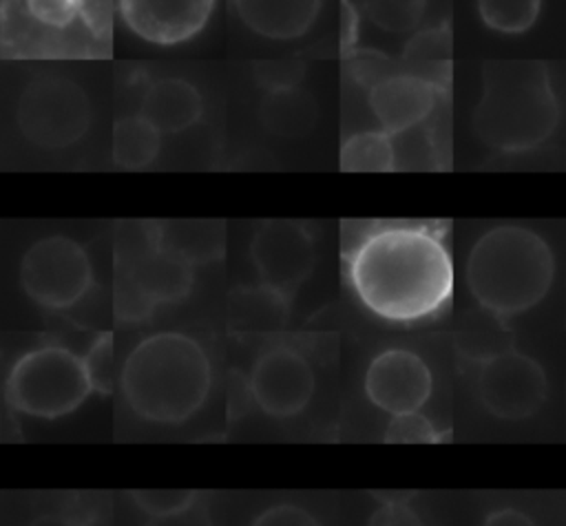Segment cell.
I'll return each mask as SVG.
<instances>
[{
  "instance_id": "cell-1",
  "label": "cell",
  "mask_w": 566,
  "mask_h": 526,
  "mask_svg": "<svg viewBox=\"0 0 566 526\" xmlns=\"http://www.w3.org/2000/svg\"><path fill=\"white\" fill-rule=\"evenodd\" d=\"M347 278L356 298L389 323L436 318L451 303L455 272L440 228L380 223L347 252Z\"/></svg>"
},
{
  "instance_id": "cell-2",
  "label": "cell",
  "mask_w": 566,
  "mask_h": 526,
  "mask_svg": "<svg viewBox=\"0 0 566 526\" xmlns=\"http://www.w3.org/2000/svg\"><path fill=\"white\" fill-rule=\"evenodd\" d=\"M117 385L139 418L179 424L190 420L208 400L212 365L192 336L157 332L126 354Z\"/></svg>"
},
{
  "instance_id": "cell-3",
  "label": "cell",
  "mask_w": 566,
  "mask_h": 526,
  "mask_svg": "<svg viewBox=\"0 0 566 526\" xmlns=\"http://www.w3.org/2000/svg\"><path fill=\"white\" fill-rule=\"evenodd\" d=\"M555 278V256L542 234L517 223L489 228L471 245L464 281L491 316L511 318L535 307Z\"/></svg>"
},
{
  "instance_id": "cell-4",
  "label": "cell",
  "mask_w": 566,
  "mask_h": 526,
  "mask_svg": "<svg viewBox=\"0 0 566 526\" xmlns=\"http://www.w3.org/2000/svg\"><path fill=\"white\" fill-rule=\"evenodd\" d=\"M559 119L551 77L539 62H491L473 111L478 137L500 152H524L544 144Z\"/></svg>"
},
{
  "instance_id": "cell-5",
  "label": "cell",
  "mask_w": 566,
  "mask_h": 526,
  "mask_svg": "<svg viewBox=\"0 0 566 526\" xmlns=\"http://www.w3.org/2000/svg\"><path fill=\"white\" fill-rule=\"evenodd\" d=\"M192 281L195 265L161 245L157 223L117 228L113 307L122 323L146 320L161 303L186 298Z\"/></svg>"
},
{
  "instance_id": "cell-6",
  "label": "cell",
  "mask_w": 566,
  "mask_h": 526,
  "mask_svg": "<svg viewBox=\"0 0 566 526\" xmlns=\"http://www.w3.org/2000/svg\"><path fill=\"white\" fill-rule=\"evenodd\" d=\"M93 393L82 356L62 345H40L22 354L7 380V402L27 415L55 420L73 413Z\"/></svg>"
},
{
  "instance_id": "cell-7",
  "label": "cell",
  "mask_w": 566,
  "mask_h": 526,
  "mask_svg": "<svg viewBox=\"0 0 566 526\" xmlns=\"http://www.w3.org/2000/svg\"><path fill=\"white\" fill-rule=\"evenodd\" d=\"M15 119L31 144L60 150L82 139L91 122V104L84 88L73 80L42 75L20 93Z\"/></svg>"
},
{
  "instance_id": "cell-8",
  "label": "cell",
  "mask_w": 566,
  "mask_h": 526,
  "mask_svg": "<svg viewBox=\"0 0 566 526\" xmlns=\"http://www.w3.org/2000/svg\"><path fill=\"white\" fill-rule=\"evenodd\" d=\"M20 285L46 309L77 305L93 285V265L86 250L62 234L38 239L22 256Z\"/></svg>"
},
{
  "instance_id": "cell-9",
  "label": "cell",
  "mask_w": 566,
  "mask_h": 526,
  "mask_svg": "<svg viewBox=\"0 0 566 526\" xmlns=\"http://www.w3.org/2000/svg\"><path fill=\"white\" fill-rule=\"evenodd\" d=\"M475 393L480 404L500 420L535 415L548 396L544 367L524 351L502 349L475 362Z\"/></svg>"
},
{
  "instance_id": "cell-10",
  "label": "cell",
  "mask_w": 566,
  "mask_h": 526,
  "mask_svg": "<svg viewBox=\"0 0 566 526\" xmlns=\"http://www.w3.org/2000/svg\"><path fill=\"white\" fill-rule=\"evenodd\" d=\"M250 256L259 283L292 301L314 267L316 250L305 225L287 219H270L254 230Z\"/></svg>"
},
{
  "instance_id": "cell-11",
  "label": "cell",
  "mask_w": 566,
  "mask_h": 526,
  "mask_svg": "<svg viewBox=\"0 0 566 526\" xmlns=\"http://www.w3.org/2000/svg\"><path fill=\"white\" fill-rule=\"evenodd\" d=\"M316 387L310 360L294 347L279 345L263 351L248 378V389L256 407L272 418H292L301 413Z\"/></svg>"
},
{
  "instance_id": "cell-12",
  "label": "cell",
  "mask_w": 566,
  "mask_h": 526,
  "mask_svg": "<svg viewBox=\"0 0 566 526\" xmlns=\"http://www.w3.org/2000/svg\"><path fill=\"white\" fill-rule=\"evenodd\" d=\"M367 400L389 413L420 411L433 391V376L424 358L407 347H389L371 358L365 371Z\"/></svg>"
},
{
  "instance_id": "cell-13",
  "label": "cell",
  "mask_w": 566,
  "mask_h": 526,
  "mask_svg": "<svg viewBox=\"0 0 566 526\" xmlns=\"http://www.w3.org/2000/svg\"><path fill=\"white\" fill-rule=\"evenodd\" d=\"M214 0H117L126 27L153 44H179L208 22Z\"/></svg>"
},
{
  "instance_id": "cell-14",
  "label": "cell",
  "mask_w": 566,
  "mask_h": 526,
  "mask_svg": "<svg viewBox=\"0 0 566 526\" xmlns=\"http://www.w3.org/2000/svg\"><path fill=\"white\" fill-rule=\"evenodd\" d=\"M436 106V86L418 73H398L378 80L369 91V108L387 135L420 126Z\"/></svg>"
},
{
  "instance_id": "cell-15",
  "label": "cell",
  "mask_w": 566,
  "mask_h": 526,
  "mask_svg": "<svg viewBox=\"0 0 566 526\" xmlns=\"http://www.w3.org/2000/svg\"><path fill=\"white\" fill-rule=\"evenodd\" d=\"M241 22L261 38H301L316 20L321 0H232Z\"/></svg>"
},
{
  "instance_id": "cell-16",
  "label": "cell",
  "mask_w": 566,
  "mask_h": 526,
  "mask_svg": "<svg viewBox=\"0 0 566 526\" xmlns=\"http://www.w3.org/2000/svg\"><path fill=\"white\" fill-rule=\"evenodd\" d=\"M203 102L199 91L179 77H161L153 82L142 97L139 115L159 133H181L199 122Z\"/></svg>"
},
{
  "instance_id": "cell-17",
  "label": "cell",
  "mask_w": 566,
  "mask_h": 526,
  "mask_svg": "<svg viewBox=\"0 0 566 526\" xmlns=\"http://www.w3.org/2000/svg\"><path fill=\"white\" fill-rule=\"evenodd\" d=\"M290 314V298L272 287L243 285L230 294L228 323L241 336H268L285 327Z\"/></svg>"
},
{
  "instance_id": "cell-18",
  "label": "cell",
  "mask_w": 566,
  "mask_h": 526,
  "mask_svg": "<svg viewBox=\"0 0 566 526\" xmlns=\"http://www.w3.org/2000/svg\"><path fill=\"white\" fill-rule=\"evenodd\" d=\"M259 117L263 126L279 137H303L312 130L318 117L316 99L301 86L272 91L263 97Z\"/></svg>"
},
{
  "instance_id": "cell-19",
  "label": "cell",
  "mask_w": 566,
  "mask_h": 526,
  "mask_svg": "<svg viewBox=\"0 0 566 526\" xmlns=\"http://www.w3.org/2000/svg\"><path fill=\"white\" fill-rule=\"evenodd\" d=\"M164 248L192 265L217 261L223 254V223L219 221H166L157 223Z\"/></svg>"
},
{
  "instance_id": "cell-20",
  "label": "cell",
  "mask_w": 566,
  "mask_h": 526,
  "mask_svg": "<svg viewBox=\"0 0 566 526\" xmlns=\"http://www.w3.org/2000/svg\"><path fill=\"white\" fill-rule=\"evenodd\" d=\"M161 146V133L139 113L115 122L111 155L119 168L139 170L155 161Z\"/></svg>"
},
{
  "instance_id": "cell-21",
  "label": "cell",
  "mask_w": 566,
  "mask_h": 526,
  "mask_svg": "<svg viewBox=\"0 0 566 526\" xmlns=\"http://www.w3.org/2000/svg\"><path fill=\"white\" fill-rule=\"evenodd\" d=\"M345 172H391L396 170L394 137L385 130H363L345 139L340 148Z\"/></svg>"
},
{
  "instance_id": "cell-22",
  "label": "cell",
  "mask_w": 566,
  "mask_h": 526,
  "mask_svg": "<svg viewBox=\"0 0 566 526\" xmlns=\"http://www.w3.org/2000/svg\"><path fill=\"white\" fill-rule=\"evenodd\" d=\"M542 0H478L482 22L506 35H517L531 29L539 15Z\"/></svg>"
},
{
  "instance_id": "cell-23",
  "label": "cell",
  "mask_w": 566,
  "mask_h": 526,
  "mask_svg": "<svg viewBox=\"0 0 566 526\" xmlns=\"http://www.w3.org/2000/svg\"><path fill=\"white\" fill-rule=\"evenodd\" d=\"M427 0H363L365 15L387 33L416 29L424 15Z\"/></svg>"
},
{
  "instance_id": "cell-24",
  "label": "cell",
  "mask_w": 566,
  "mask_h": 526,
  "mask_svg": "<svg viewBox=\"0 0 566 526\" xmlns=\"http://www.w3.org/2000/svg\"><path fill=\"white\" fill-rule=\"evenodd\" d=\"M88 382L93 387V391L97 393H111L115 389V380H119L115 376V343H113V334L104 332L99 334L91 347L86 349V354L82 356Z\"/></svg>"
},
{
  "instance_id": "cell-25",
  "label": "cell",
  "mask_w": 566,
  "mask_h": 526,
  "mask_svg": "<svg viewBox=\"0 0 566 526\" xmlns=\"http://www.w3.org/2000/svg\"><path fill=\"white\" fill-rule=\"evenodd\" d=\"M130 499L148 517H168L188 511L199 502L197 491L172 488V491H133Z\"/></svg>"
},
{
  "instance_id": "cell-26",
  "label": "cell",
  "mask_w": 566,
  "mask_h": 526,
  "mask_svg": "<svg viewBox=\"0 0 566 526\" xmlns=\"http://www.w3.org/2000/svg\"><path fill=\"white\" fill-rule=\"evenodd\" d=\"M305 75V64L301 60H261L254 62V80L268 91L294 88Z\"/></svg>"
},
{
  "instance_id": "cell-27",
  "label": "cell",
  "mask_w": 566,
  "mask_h": 526,
  "mask_svg": "<svg viewBox=\"0 0 566 526\" xmlns=\"http://www.w3.org/2000/svg\"><path fill=\"white\" fill-rule=\"evenodd\" d=\"M387 442H438L440 433L433 422L420 411L391 415V422L385 431Z\"/></svg>"
},
{
  "instance_id": "cell-28",
  "label": "cell",
  "mask_w": 566,
  "mask_h": 526,
  "mask_svg": "<svg viewBox=\"0 0 566 526\" xmlns=\"http://www.w3.org/2000/svg\"><path fill=\"white\" fill-rule=\"evenodd\" d=\"M367 526H424V522L405 495H389L382 497Z\"/></svg>"
},
{
  "instance_id": "cell-29",
  "label": "cell",
  "mask_w": 566,
  "mask_h": 526,
  "mask_svg": "<svg viewBox=\"0 0 566 526\" xmlns=\"http://www.w3.org/2000/svg\"><path fill=\"white\" fill-rule=\"evenodd\" d=\"M250 526H321V522L303 506L292 502H279L263 508Z\"/></svg>"
},
{
  "instance_id": "cell-30",
  "label": "cell",
  "mask_w": 566,
  "mask_h": 526,
  "mask_svg": "<svg viewBox=\"0 0 566 526\" xmlns=\"http://www.w3.org/2000/svg\"><path fill=\"white\" fill-rule=\"evenodd\" d=\"M29 13L46 27H66L80 15V0H27Z\"/></svg>"
},
{
  "instance_id": "cell-31",
  "label": "cell",
  "mask_w": 566,
  "mask_h": 526,
  "mask_svg": "<svg viewBox=\"0 0 566 526\" xmlns=\"http://www.w3.org/2000/svg\"><path fill=\"white\" fill-rule=\"evenodd\" d=\"M449 51L451 42L447 31H422L407 46V55L416 62H442L449 57Z\"/></svg>"
},
{
  "instance_id": "cell-32",
  "label": "cell",
  "mask_w": 566,
  "mask_h": 526,
  "mask_svg": "<svg viewBox=\"0 0 566 526\" xmlns=\"http://www.w3.org/2000/svg\"><path fill=\"white\" fill-rule=\"evenodd\" d=\"M113 11H115V0H80V18L95 33H102L111 27Z\"/></svg>"
},
{
  "instance_id": "cell-33",
  "label": "cell",
  "mask_w": 566,
  "mask_h": 526,
  "mask_svg": "<svg viewBox=\"0 0 566 526\" xmlns=\"http://www.w3.org/2000/svg\"><path fill=\"white\" fill-rule=\"evenodd\" d=\"M144 526H212L210 517L206 511L190 506L188 511H181L177 515H168V517H150L148 524Z\"/></svg>"
},
{
  "instance_id": "cell-34",
  "label": "cell",
  "mask_w": 566,
  "mask_h": 526,
  "mask_svg": "<svg viewBox=\"0 0 566 526\" xmlns=\"http://www.w3.org/2000/svg\"><path fill=\"white\" fill-rule=\"evenodd\" d=\"M482 526H537L524 511L513 508V506H504V508H495L491 511Z\"/></svg>"
},
{
  "instance_id": "cell-35",
  "label": "cell",
  "mask_w": 566,
  "mask_h": 526,
  "mask_svg": "<svg viewBox=\"0 0 566 526\" xmlns=\"http://www.w3.org/2000/svg\"><path fill=\"white\" fill-rule=\"evenodd\" d=\"M29 526H84V524L77 517H71V515L46 513V515H38Z\"/></svg>"
}]
</instances>
